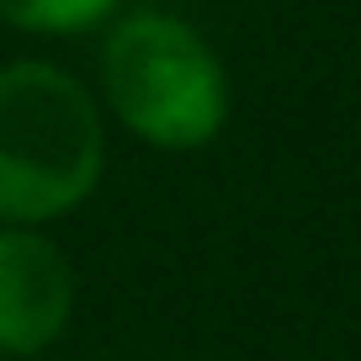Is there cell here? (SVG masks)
<instances>
[{"instance_id": "obj_1", "label": "cell", "mask_w": 361, "mask_h": 361, "mask_svg": "<svg viewBox=\"0 0 361 361\" xmlns=\"http://www.w3.org/2000/svg\"><path fill=\"white\" fill-rule=\"evenodd\" d=\"M102 176V117L90 90L54 64L0 69V218L43 224L85 202Z\"/></svg>"}, {"instance_id": "obj_2", "label": "cell", "mask_w": 361, "mask_h": 361, "mask_svg": "<svg viewBox=\"0 0 361 361\" xmlns=\"http://www.w3.org/2000/svg\"><path fill=\"white\" fill-rule=\"evenodd\" d=\"M102 80L112 112L159 149H197L224 128V69L176 16H128L102 48Z\"/></svg>"}, {"instance_id": "obj_3", "label": "cell", "mask_w": 361, "mask_h": 361, "mask_svg": "<svg viewBox=\"0 0 361 361\" xmlns=\"http://www.w3.org/2000/svg\"><path fill=\"white\" fill-rule=\"evenodd\" d=\"M75 276L69 260L27 228H0V350L32 356L69 324Z\"/></svg>"}, {"instance_id": "obj_4", "label": "cell", "mask_w": 361, "mask_h": 361, "mask_svg": "<svg viewBox=\"0 0 361 361\" xmlns=\"http://www.w3.org/2000/svg\"><path fill=\"white\" fill-rule=\"evenodd\" d=\"M117 0H0V22L27 27V32H80L102 22Z\"/></svg>"}]
</instances>
